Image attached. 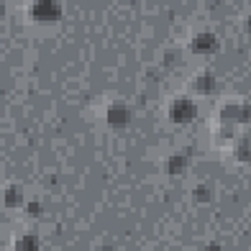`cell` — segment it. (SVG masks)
Instances as JSON below:
<instances>
[{
    "instance_id": "6da1fadb",
    "label": "cell",
    "mask_w": 251,
    "mask_h": 251,
    "mask_svg": "<svg viewBox=\"0 0 251 251\" xmlns=\"http://www.w3.org/2000/svg\"><path fill=\"white\" fill-rule=\"evenodd\" d=\"M172 116H175V118H179V121H187V118L195 116V108H192L190 102H185V108H182V102H177L175 110H172Z\"/></svg>"
}]
</instances>
